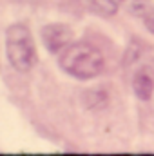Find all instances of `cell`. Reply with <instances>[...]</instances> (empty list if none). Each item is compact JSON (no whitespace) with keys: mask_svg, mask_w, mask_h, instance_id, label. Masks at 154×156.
Returning <instances> with one entry per match:
<instances>
[{"mask_svg":"<svg viewBox=\"0 0 154 156\" xmlns=\"http://www.w3.org/2000/svg\"><path fill=\"white\" fill-rule=\"evenodd\" d=\"M60 67L78 80L96 78L103 71V55L102 51L89 42H71L58 56Z\"/></svg>","mask_w":154,"mask_h":156,"instance_id":"6da1fadb","label":"cell"},{"mask_svg":"<svg viewBox=\"0 0 154 156\" xmlns=\"http://www.w3.org/2000/svg\"><path fill=\"white\" fill-rule=\"evenodd\" d=\"M5 55L13 69L20 73H27L38 60L37 45L31 35V29L22 24H11L5 31Z\"/></svg>","mask_w":154,"mask_h":156,"instance_id":"7a4b0ae2","label":"cell"},{"mask_svg":"<svg viewBox=\"0 0 154 156\" xmlns=\"http://www.w3.org/2000/svg\"><path fill=\"white\" fill-rule=\"evenodd\" d=\"M42 42L45 49L53 55L62 53L73 40V29L65 24H47L42 27Z\"/></svg>","mask_w":154,"mask_h":156,"instance_id":"3957f363","label":"cell"},{"mask_svg":"<svg viewBox=\"0 0 154 156\" xmlns=\"http://www.w3.org/2000/svg\"><path fill=\"white\" fill-rule=\"evenodd\" d=\"M132 91H134V94L140 100H143V102L151 100V96H152V93H154V73L149 66H143V67H140L134 73Z\"/></svg>","mask_w":154,"mask_h":156,"instance_id":"277c9868","label":"cell"},{"mask_svg":"<svg viewBox=\"0 0 154 156\" xmlns=\"http://www.w3.org/2000/svg\"><path fill=\"white\" fill-rule=\"evenodd\" d=\"M78 4L85 11L98 15V16H103V18L114 16L118 13V7H120L116 0H78Z\"/></svg>","mask_w":154,"mask_h":156,"instance_id":"5b68a950","label":"cell"},{"mask_svg":"<svg viewBox=\"0 0 154 156\" xmlns=\"http://www.w3.org/2000/svg\"><path fill=\"white\" fill-rule=\"evenodd\" d=\"M120 4L123 5V9L127 13H131L132 16H140V18H147L154 15V5L151 0H120Z\"/></svg>","mask_w":154,"mask_h":156,"instance_id":"8992f818","label":"cell"},{"mask_svg":"<svg viewBox=\"0 0 154 156\" xmlns=\"http://www.w3.org/2000/svg\"><path fill=\"white\" fill-rule=\"evenodd\" d=\"M143 20H145V27H147L151 33H154V15L147 16V18H143Z\"/></svg>","mask_w":154,"mask_h":156,"instance_id":"52a82bcc","label":"cell"}]
</instances>
